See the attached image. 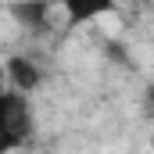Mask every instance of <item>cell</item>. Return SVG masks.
Returning a JSON list of instances; mask_svg holds the SVG:
<instances>
[{"label": "cell", "instance_id": "cell-3", "mask_svg": "<svg viewBox=\"0 0 154 154\" xmlns=\"http://www.w3.org/2000/svg\"><path fill=\"white\" fill-rule=\"evenodd\" d=\"M4 72L11 79V90H18V93H32V90L43 86V68L36 61H29L25 54H11L4 61Z\"/></svg>", "mask_w": 154, "mask_h": 154}, {"label": "cell", "instance_id": "cell-1", "mask_svg": "<svg viewBox=\"0 0 154 154\" xmlns=\"http://www.w3.org/2000/svg\"><path fill=\"white\" fill-rule=\"evenodd\" d=\"M32 136V104L29 93L0 86V154L22 147Z\"/></svg>", "mask_w": 154, "mask_h": 154}, {"label": "cell", "instance_id": "cell-4", "mask_svg": "<svg viewBox=\"0 0 154 154\" xmlns=\"http://www.w3.org/2000/svg\"><path fill=\"white\" fill-rule=\"evenodd\" d=\"M115 4L118 0H61V7L68 14V25H86V22L115 11Z\"/></svg>", "mask_w": 154, "mask_h": 154}, {"label": "cell", "instance_id": "cell-2", "mask_svg": "<svg viewBox=\"0 0 154 154\" xmlns=\"http://www.w3.org/2000/svg\"><path fill=\"white\" fill-rule=\"evenodd\" d=\"M7 14L25 32H50V0H14Z\"/></svg>", "mask_w": 154, "mask_h": 154}]
</instances>
